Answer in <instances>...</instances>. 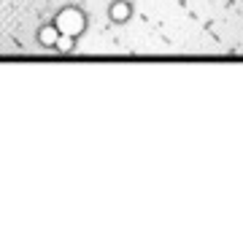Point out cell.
Returning <instances> with one entry per match:
<instances>
[{"label":"cell","mask_w":243,"mask_h":251,"mask_svg":"<svg viewBox=\"0 0 243 251\" xmlns=\"http://www.w3.org/2000/svg\"><path fill=\"white\" fill-rule=\"evenodd\" d=\"M57 25H62V27L76 38V35L81 33V27H84V19H81V11H79V8H65V11L57 17Z\"/></svg>","instance_id":"cell-1"},{"label":"cell","mask_w":243,"mask_h":251,"mask_svg":"<svg viewBox=\"0 0 243 251\" xmlns=\"http://www.w3.org/2000/svg\"><path fill=\"white\" fill-rule=\"evenodd\" d=\"M127 17H130V6H127V3H113V6H111V19H113V22H124Z\"/></svg>","instance_id":"cell-3"},{"label":"cell","mask_w":243,"mask_h":251,"mask_svg":"<svg viewBox=\"0 0 243 251\" xmlns=\"http://www.w3.org/2000/svg\"><path fill=\"white\" fill-rule=\"evenodd\" d=\"M38 41L43 46H54V41H57V25H46V27L38 30Z\"/></svg>","instance_id":"cell-2"}]
</instances>
